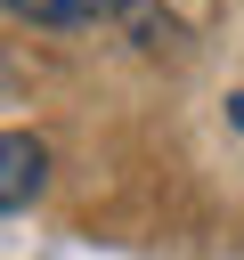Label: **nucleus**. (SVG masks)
Returning a JSON list of instances; mask_svg holds the SVG:
<instances>
[{
  "instance_id": "7ed1b4c3",
  "label": "nucleus",
  "mask_w": 244,
  "mask_h": 260,
  "mask_svg": "<svg viewBox=\"0 0 244 260\" xmlns=\"http://www.w3.org/2000/svg\"><path fill=\"white\" fill-rule=\"evenodd\" d=\"M228 122H236V130H244V89H236V98H228Z\"/></svg>"
},
{
  "instance_id": "20e7f679",
  "label": "nucleus",
  "mask_w": 244,
  "mask_h": 260,
  "mask_svg": "<svg viewBox=\"0 0 244 260\" xmlns=\"http://www.w3.org/2000/svg\"><path fill=\"white\" fill-rule=\"evenodd\" d=\"M8 89H16V65H8V57H0V98H8Z\"/></svg>"
},
{
  "instance_id": "f257e3e1",
  "label": "nucleus",
  "mask_w": 244,
  "mask_h": 260,
  "mask_svg": "<svg viewBox=\"0 0 244 260\" xmlns=\"http://www.w3.org/2000/svg\"><path fill=\"white\" fill-rule=\"evenodd\" d=\"M41 179H49V146H41L33 130H0V211L33 203Z\"/></svg>"
},
{
  "instance_id": "f03ea898",
  "label": "nucleus",
  "mask_w": 244,
  "mask_h": 260,
  "mask_svg": "<svg viewBox=\"0 0 244 260\" xmlns=\"http://www.w3.org/2000/svg\"><path fill=\"white\" fill-rule=\"evenodd\" d=\"M24 24H98V16H122L130 0H8Z\"/></svg>"
}]
</instances>
